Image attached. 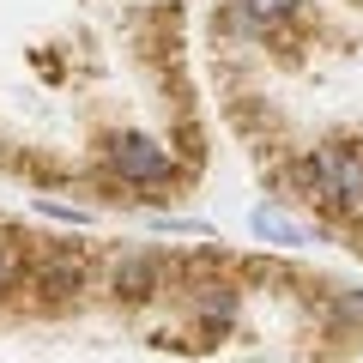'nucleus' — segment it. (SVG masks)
Segmentation results:
<instances>
[{"instance_id":"1","label":"nucleus","mask_w":363,"mask_h":363,"mask_svg":"<svg viewBox=\"0 0 363 363\" xmlns=\"http://www.w3.org/2000/svg\"><path fill=\"white\" fill-rule=\"evenodd\" d=\"M303 176H309V188L321 200H333V206H357V200H363V145H321Z\"/></svg>"},{"instance_id":"2","label":"nucleus","mask_w":363,"mask_h":363,"mask_svg":"<svg viewBox=\"0 0 363 363\" xmlns=\"http://www.w3.org/2000/svg\"><path fill=\"white\" fill-rule=\"evenodd\" d=\"M109 169H116L121 182H133V188H157V182L176 176V157L157 140H145V133H116V140H109Z\"/></svg>"},{"instance_id":"3","label":"nucleus","mask_w":363,"mask_h":363,"mask_svg":"<svg viewBox=\"0 0 363 363\" xmlns=\"http://www.w3.org/2000/svg\"><path fill=\"white\" fill-rule=\"evenodd\" d=\"M255 236H260V242H279V248H303V242H315L309 224H297L285 206H272V200H267V206H255Z\"/></svg>"},{"instance_id":"4","label":"nucleus","mask_w":363,"mask_h":363,"mask_svg":"<svg viewBox=\"0 0 363 363\" xmlns=\"http://www.w3.org/2000/svg\"><path fill=\"white\" fill-rule=\"evenodd\" d=\"M303 0H242V18L255 30H272V25H291Z\"/></svg>"},{"instance_id":"5","label":"nucleus","mask_w":363,"mask_h":363,"mask_svg":"<svg viewBox=\"0 0 363 363\" xmlns=\"http://www.w3.org/2000/svg\"><path fill=\"white\" fill-rule=\"evenodd\" d=\"M13 279H18V248L13 236H0V291H13Z\"/></svg>"}]
</instances>
